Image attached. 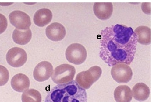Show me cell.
Wrapping results in <instances>:
<instances>
[{
	"mask_svg": "<svg viewBox=\"0 0 156 102\" xmlns=\"http://www.w3.org/2000/svg\"><path fill=\"white\" fill-rule=\"evenodd\" d=\"M100 36L99 56L106 63L110 66L120 63L130 64L137 42L131 27L116 24L104 28Z\"/></svg>",
	"mask_w": 156,
	"mask_h": 102,
	"instance_id": "obj_1",
	"label": "cell"
},
{
	"mask_svg": "<svg viewBox=\"0 0 156 102\" xmlns=\"http://www.w3.org/2000/svg\"><path fill=\"white\" fill-rule=\"evenodd\" d=\"M86 90L74 80L54 87L48 93L45 102H87Z\"/></svg>",
	"mask_w": 156,
	"mask_h": 102,
	"instance_id": "obj_2",
	"label": "cell"
},
{
	"mask_svg": "<svg viewBox=\"0 0 156 102\" xmlns=\"http://www.w3.org/2000/svg\"><path fill=\"white\" fill-rule=\"evenodd\" d=\"M102 72L100 66H94L86 71L79 73L76 76L75 80L81 87L87 89L99 79Z\"/></svg>",
	"mask_w": 156,
	"mask_h": 102,
	"instance_id": "obj_3",
	"label": "cell"
},
{
	"mask_svg": "<svg viewBox=\"0 0 156 102\" xmlns=\"http://www.w3.org/2000/svg\"><path fill=\"white\" fill-rule=\"evenodd\" d=\"M76 73L74 67L68 64H63L56 67L53 72L51 78L56 84L66 83L72 81Z\"/></svg>",
	"mask_w": 156,
	"mask_h": 102,
	"instance_id": "obj_4",
	"label": "cell"
},
{
	"mask_svg": "<svg viewBox=\"0 0 156 102\" xmlns=\"http://www.w3.org/2000/svg\"><path fill=\"white\" fill-rule=\"evenodd\" d=\"M65 56L69 62L78 65L83 63L86 59L87 52L83 46L79 43H74L67 48Z\"/></svg>",
	"mask_w": 156,
	"mask_h": 102,
	"instance_id": "obj_5",
	"label": "cell"
},
{
	"mask_svg": "<svg viewBox=\"0 0 156 102\" xmlns=\"http://www.w3.org/2000/svg\"><path fill=\"white\" fill-rule=\"evenodd\" d=\"M111 73L113 79L119 83L129 82L133 75L130 67L123 63H118L113 66L111 69Z\"/></svg>",
	"mask_w": 156,
	"mask_h": 102,
	"instance_id": "obj_6",
	"label": "cell"
},
{
	"mask_svg": "<svg viewBox=\"0 0 156 102\" xmlns=\"http://www.w3.org/2000/svg\"><path fill=\"white\" fill-rule=\"evenodd\" d=\"M8 63L12 67H18L23 65L27 59L25 51L18 47H13L9 50L6 55Z\"/></svg>",
	"mask_w": 156,
	"mask_h": 102,
	"instance_id": "obj_7",
	"label": "cell"
},
{
	"mask_svg": "<svg viewBox=\"0 0 156 102\" xmlns=\"http://www.w3.org/2000/svg\"><path fill=\"white\" fill-rule=\"evenodd\" d=\"M9 18L11 24L19 30H27L29 29L31 25L30 16L22 11H12L9 14Z\"/></svg>",
	"mask_w": 156,
	"mask_h": 102,
	"instance_id": "obj_8",
	"label": "cell"
},
{
	"mask_svg": "<svg viewBox=\"0 0 156 102\" xmlns=\"http://www.w3.org/2000/svg\"><path fill=\"white\" fill-rule=\"evenodd\" d=\"M53 71L52 64L47 61H43L38 63L35 67L34 77L37 81H44L49 79Z\"/></svg>",
	"mask_w": 156,
	"mask_h": 102,
	"instance_id": "obj_9",
	"label": "cell"
},
{
	"mask_svg": "<svg viewBox=\"0 0 156 102\" xmlns=\"http://www.w3.org/2000/svg\"><path fill=\"white\" fill-rule=\"evenodd\" d=\"M46 34L50 40L54 41H61L65 37L66 30L65 27L58 22L52 23L46 29Z\"/></svg>",
	"mask_w": 156,
	"mask_h": 102,
	"instance_id": "obj_10",
	"label": "cell"
},
{
	"mask_svg": "<svg viewBox=\"0 0 156 102\" xmlns=\"http://www.w3.org/2000/svg\"><path fill=\"white\" fill-rule=\"evenodd\" d=\"M93 11L96 16L102 20H105L111 16L113 11L112 3H95Z\"/></svg>",
	"mask_w": 156,
	"mask_h": 102,
	"instance_id": "obj_11",
	"label": "cell"
},
{
	"mask_svg": "<svg viewBox=\"0 0 156 102\" xmlns=\"http://www.w3.org/2000/svg\"><path fill=\"white\" fill-rule=\"evenodd\" d=\"M11 85L13 89L18 92H23L29 88L30 85L29 78L26 75L20 73L12 78Z\"/></svg>",
	"mask_w": 156,
	"mask_h": 102,
	"instance_id": "obj_12",
	"label": "cell"
},
{
	"mask_svg": "<svg viewBox=\"0 0 156 102\" xmlns=\"http://www.w3.org/2000/svg\"><path fill=\"white\" fill-rule=\"evenodd\" d=\"M52 18V14L51 11L48 8H44L36 11L34 15L33 20L36 25L42 27L49 23Z\"/></svg>",
	"mask_w": 156,
	"mask_h": 102,
	"instance_id": "obj_13",
	"label": "cell"
},
{
	"mask_svg": "<svg viewBox=\"0 0 156 102\" xmlns=\"http://www.w3.org/2000/svg\"><path fill=\"white\" fill-rule=\"evenodd\" d=\"M114 96L116 102H130L132 99L131 89L126 85L117 87L114 91Z\"/></svg>",
	"mask_w": 156,
	"mask_h": 102,
	"instance_id": "obj_14",
	"label": "cell"
},
{
	"mask_svg": "<svg viewBox=\"0 0 156 102\" xmlns=\"http://www.w3.org/2000/svg\"><path fill=\"white\" fill-rule=\"evenodd\" d=\"M132 96L136 100L143 101L147 100L149 96V87L145 83H138L133 87L132 91Z\"/></svg>",
	"mask_w": 156,
	"mask_h": 102,
	"instance_id": "obj_15",
	"label": "cell"
},
{
	"mask_svg": "<svg viewBox=\"0 0 156 102\" xmlns=\"http://www.w3.org/2000/svg\"><path fill=\"white\" fill-rule=\"evenodd\" d=\"M12 37L16 43L20 45H24L30 41L32 37V32L30 29L26 30L16 29L13 32Z\"/></svg>",
	"mask_w": 156,
	"mask_h": 102,
	"instance_id": "obj_16",
	"label": "cell"
},
{
	"mask_svg": "<svg viewBox=\"0 0 156 102\" xmlns=\"http://www.w3.org/2000/svg\"><path fill=\"white\" fill-rule=\"evenodd\" d=\"M137 38V42L145 45H149L151 42L150 28L145 26H140L134 30Z\"/></svg>",
	"mask_w": 156,
	"mask_h": 102,
	"instance_id": "obj_17",
	"label": "cell"
},
{
	"mask_svg": "<svg viewBox=\"0 0 156 102\" xmlns=\"http://www.w3.org/2000/svg\"><path fill=\"white\" fill-rule=\"evenodd\" d=\"M21 99L22 102H41L42 100L40 93L34 89H30L24 91Z\"/></svg>",
	"mask_w": 156,
	"mask_h": 102,
	"instance_id": "obj_18",
	"label": "cell"
},
{
	"mask_svg": "<svg viewBox=\"0 0 156 102\" xmlns=\"http://www.w3.org/2000/svg\"><path fill=\"white\" fill-rule=\"evenodd\" d=\"M9 78V73L7 69L0 65V86L5 85L8 81Z\"/></svg>",
	"mask_w": 156,
	"mask_h": 102,
	"instance_id": "obj_19",
	"label": "cell"
},
{
	"mask_svg": "<svg viewBox=\"0 0 156 102\" xmlns=\"http://www.w3.org/2000/svg\"><path fill=\"white\" fill-rule=\"evenodd\" d=\"M7 26V21L6 17L0 13V34L3 32Z\"/></svg>",
	"mask_w": 156,
	"mask_h": 102,
	"instance_id": "obj_20",
	"label": "cell"
},
{
	"mask_svg": "<svg viewBox=\"0 0 156 102\" xmlns=\"http://www.w3.org/2000/svg\"><path fill=\"white\" fill-rule=\"evenodd\" d=\"M148 6L145 5V3H143L142 5V9L143 12L145 13L150 14V7L146 8Z\"/></svg>",
	"mask_w": 156,
	"mask_h": 102,
	"instance_id": "obj_21",
	"label": "cell"
},
{
	"mask_svg": "<svg viewBox=\"0 0 156 102\" xmlns=\"http://www.w3.org/2000/svg\"><path fill=\"white\" fill-rule=\"evenodd\" d=\"M12 3H0V5L3 6H7L12 4Z\"/></svg>",
	"mask_w": 156,
	"mask_h": 102,
	"instance_id": "obj_22",
	"label": "cell"
}]
</instances>
